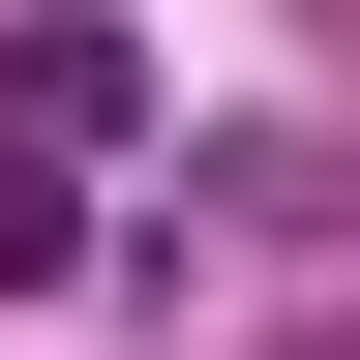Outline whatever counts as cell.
<instances>
[{
  "mask_svg": "<svg viewBox=\"0 0 360 360\" xmlns=\"http://www.w3.org/2000/svg\"><path fill=\"white\" fill-rule=\"evenodd\" d=\"M90 210H60V150H30V120H0V270H60Z\"/></svg>",
  "mask_w": 360,
  "mask_h": 360,
  "instance_id": "cell-1",
  "label": "cell"
}]
</instances>
